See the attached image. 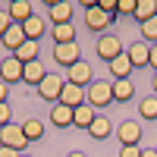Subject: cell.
<instances>
[{
    "label": "cell",
    "mask_w": 157,
    "mask_h": 157,
    "mask_svg": "<svg viewBox=\"0 0 157 157\" xmlns=\"http://www.w3.org/2000/svg\"><path fill=\"white\" fill-rule=\"evenodd\" d=\"M13 57H16L22 66H25V63H35L38 57H41V41H25V44L16 50V54H13Z\"/></svg>",
    "instance_id": "ffe728a7"
},
{
    "label": "cell",
    "mask_w": 157,
    "mask_h": 157,
    "mask_svg": "<svg viewBox=\"0 0 157 157\" xmlns=\"http://www.w3.org/2000/svg\"><path fill=\"white\" fill-rule=\"evenodd\" d=\"M44 75H47V69H44V63H41V60L25 63V66H22V82H29V85H35V88L44 82Z\"/></svg>",
    "instance_id": "2e32d148"
},
{
    "label": "cell",
    "mask_w": 157,
    "mask_h": 157,
    "mask_svg": "<svg viewBox=\"0 0 157 157\" xmlns=\"http://www.w3.org/2000/svg\"><path fill=\"white\" fill-rule=\"evenodd\" d=\"M94 116H98V110L88 107V104H82V107H75V113H72V126H78V129H91Z\"/></svg>",
    "instance_id": "603a6c76"
},
{
    "label": "cell",
    "mask_w": 157,
    "mask_h": 157,
    "mask_svg": "<svg viewBox=\"0 0 157 157\" xmlns=\"http://www.w3.org/2000/svg\"><path fill=\"white\" fill-rule=\"evenodd\" d=\"M151 85H154V94H157V72H154V78H151Z\"/></svg>",
    "instance_id": "74e56055"
},
{
    "label": "cell",
    "mask_w": 157,
    "mask_h": 157,
    "mask_svg": "<svg viewBox=\"0 0 157 157\" xmlns=\"http://www.w3.org/2000/svg\"><path fill=\"white\" fill-rule=\"evenodd\" d=\"M94 50H98V57L101 60H116L120 54H126V44H123V38H116V35H101L98 38V44H94Z\"/></svg>",
    "instance_id": "3957f363"
},
{
    "label": "cell",
    "mask_w": 157,
    "mask_h": 157,
    "mask_svg": "<svg viewBox=\"0 0 157 157\" xmlns=\"http://www.w3.org/2000/svg\"><path fill=\"white\" fill-rule=\"evenodd\" d=\"M141 157H157V151L151 148V151H141Z\"/></svg>",
    "instance_id": "d590c367"
},
{
    "label": "cell",
    "mask_w": 157,
    "mask_h": 157,
    "mask_svg": "<svg viewBox=\"0 0 157 157\" xmlns=\"http://www.w3.org/2000/svg\"><path fill=\"white\" fill-rule=\"evenodd\" d=\"M141 41L157 44V16H154V19H148V22H141Z\"/></svg>",
    "instance_id": "4316f807"
},
{
    "label": "cell",
    "mask_w": 157,
    "mask_h": 157,
    "mask_svg": "<svg viewBox=\"0 0 157 157\" xmlns=\"http://www.w3.org/2000/svg\"><path fill=\"white\" fill-rule=\"evenodd\" d=\"M75 41V25L66 22V25H54V44H72Z\"/></svg>",
    "instance_id": "d4e9b609"
},
{
    "label": "cell",
    "mask_w": 157,
    "mask_h": 157,
    "mask_svg": "<svg viewBox=\"0 0 157 157\" xmlns=\"http://www.w3.org/2000/svg\"><path fill=\"white\" fill-rule=\"evenodd\" d=\"M154 151H157V148H154Z\"/></svg>",
    "instance_id": "f35d334b"
},
{
    "label": "cell",
    "mask_w": 157,
    "mask_h": 157,
    "mask_svg": "<svg viewBox=\"0 0 157 157\" xmlns=\"http://www.w3.org/2000/svg\"><path fill=\"white\" fill-rule=\"evenodd\" d=\"M6 13H10V19L16 22V25H22L25 19H32V16H35V10H32L29 0H13V3L6 6Z\"/></svg>",
    "instance_id": "e0dca14e"
},
{
    "label": "cell",
    "mask_w": 157,
    "mask_h": 157,
    "mask_svg": "<svg viewBox=\"0 0 157 157\" xmlns=\"http://www.w3.org/2000/svg\"><path fill=\"white\" fill-rule=\"evenodd\" d=\"M22 135L29 141H41L44 138V120H38V116H29V120H22Z\"/></svg>",
    "instance_id": "d6986e66"
},
{
    "label": "cell",
    "mask_w": 157,
    "mask_h": 157,
    "mask_svg": "<svg viewBox=\"0 0 157 157\" xmlns=\"http://www.w3.org/2000/svg\"><path fill=\"white\" fill-rule=\"evenodd\" d=\"M47 16L54 25H66L72 22V3L69 0H60V3H47Z\"/></svg>",
    "instance_id": "7c38bea8"
},
{
    "label": "cell",
    "mask_w": 157,
    "mask_h": 157,
    "mask_svg": "<svg viewBox=\"0 0 157 157\" xmlns=\"http://www.w3.org/2000/svg\"><path fill=\"white\" fill-rule=\"evenodd\" d=\"M85 104H88V107H94V110L110 107V104H113V88H110V82H91V85L85 88Z\"/></svg>",
    "instance_id": "6da1fadb"
},
{
    "label": "cell",
    "mask_w": 157,
    "mask_h": 157,
    "mask_svg": "<svg viewBox=\"0 0 157 157\" xmlns=\"http://www.w3.org/2000/svg\"><path fill=\"white\" fill-rule=\"evenodd\" d=\"M107 66L113 72V82H116V78H129V75H132V60H129V54H120L116 60H110Z\"/></svg>",
    "instance_id": "44dd1931"
},
{
    "label": "cell",
    "mask_w": 157,
    "mask_h": 157,
    "mask_svg": "<svg viewBox=\"0 0 157 157\" xmlns=\"http://www.w3.org/2000/svg\"><path fill=\"white\" fill-rule=\"evenodd\" d=\"M0 78H3L6 85H16V82H22V63L16 60V57H6V60H0Z\"/></svg>",
    "instance_id": "30bf717a"
},
{
    "label": "cell",
    "mask_w": 157,
    "mask_h": 157,
    "mask_svg": "<svg viewBox=\"0 0 157 157\" xmlns=\"http://www.w3.org/2000/svg\"><path fill=\"white\" fill-rule=\"evenodd\" d=\"M0 145H3V148H16V151H22L25 145H29V138L22 135V126L10 123V126L0 129Z\"/></svg>",
    "instance_id": "8992f818"
},
{
    "label": "cell",
    "mask_w": 157,
    "mask_h": 157,
    "mask_svg": "<svg viewBox=\"0 0 157 157\" xmlns=\"http://www.w3.org/2000/svg\"><path fill=\"white\" fill-rule=\"evenodd\" d=\"M120 157H141V148L138 145H123L120 148Z\"/></svg>",
    "instance_id": "1f68e13d"
},
{
    "label": "cell",
    "mask_w": 157,
    "mask_h": 157,
    "mask_svg": "<svg viewBox=\"0 0 157 157\" xmlns=\"http://www.w3.org/2000/svg\"><path fill=\"white\" fill-rule=\"evenodd\" d=\"M110 88H113V101H120V104L132 101V94H135V85L129 78H116V82H110Z\"/></svg>",
    "instance_id": "7402d4cb"
},
{
    "label": "cell",
    "mask_w": 157,
    "mask_h": 157,
    "mask_svg": "<svg viewBox=\"0 0 157 157\" xmlns=\"http://www.w3.org/2000/svg\"><path fill=\"white\" fill-rule=\"evenodd\" d=\"M6 94H10V85L0 78V104H6Z\"/></svg>",
    "instance_id": "836d02e7"
},
{
    "label": "cell",
    "mask_w": 157,
    "mask_h": 157,
    "mask_svg": "<svg viewBox=\"0 0 157 157\" xmlns=\"http://www.w3.org/2000/svg\"><path fill=\"white\" fill-rule=\"evenodd\" d=\"M138 113H141V120L154 123V120H157V94H151V98L141 101V104H138Z\"/></svg>",
    "instance_id": "484cf974"
},
{
    "label": "cell",
    "mask_w": 157,
    "mask_h": 157,
    "mask_svg": "<svg viewBox=\"0 0 157 157\" xmlns=\"http://www.w3.org/2000/svg\"><path fill=\"white\" fill-rule=\"evenodd\" d=\"M22 32H25V38H29V41H38V38H44V32H47V19L35 13L32 19L22 22Z\"/></svg>",
    "instance_id": "5bb4252c"
},
{
    "label": "cell",
    "mask_w": 157,
    "mask_h": 157,
    "mask_svg": "<svg viewBox=\"0 0 157 157\" xmlns=\"http://www.w3.org/2000/svg\"><path fill=\"white\" fill-rule=\"evenodd\" d=\"M82 19H85V29H88V32H94V35H107V29L116 22V19H113V16H107L101 6L85 10V13H82Z\"/></svg>",
    "instance_id": "7a4b0ae2"
},
{
    "label": "cell",
    "mask_w": 157,
    "mask_h": 157,
    "mask_svg": "<svg viewBox=\"0 0 157 157\" xmlns=\"http://www.w3.org/2000/svg\"><path fill=\"white\" fill-rule=\"evenodd\" d=\"M25 41H29V38H25L22 25H16V22H13V25H10V32H6L3 38H0V44H3L6 50H13V54H16V50H19V47H22Z\"/></svg>",
    "instance_id": "9a60e30c"
},
{
    "label": "cell",
    "mask_w": 157,
    "mask_h": 157,
    "mask_svg": "<svg viewBox=\"0 0 157 157\" xmlns=\"http://www.w3.org/2000/svg\"><path fill=\"white\" fill-rule=\"evenodd\" d=\"M116 138H120L123 145H138L141 141V123L138 120H123L116 126Z\"/></svg>",
    "instance_id": "9c48e42d"
},
{
    "label": "cell",
    "mask_w": 157,
    "mask_h": 157,
    "mask_svg": "<svg viewBox=\"0 0 157 157\" xmlns=\"http://www.w3.org/2000/svg\"><path fill=\"white\" fill-rule=\"evenodd\" d=\"M10 123H13V110H10V101H6V104H0V129L10 126Z\"/></svg>",
    "instance_id": "f546056e"
},
{
    "label": "cell",
    "mask_w": 157,
    "mask_h": 157,
    "mask_svg": "<svg viewBox=\"0 0 157 157\" xmlns=\"http://www.w3.org/2000/svg\"><path fill=\"white\" fill-rule=\"evenodd\" d=\"M82 60V50H78V41L72 44H54V63H60V66H75V63Z\"/></svg>",
    "instance_id": "5b68a950"
},
{
    "label": "cell",
    "mask_w": 157,
    "mask_h": 157,
    "mask_svg": "<svg viewBox=\"0 0 157 157\" xmlns=\"http://www.w3.org/2000/svg\"><path fill=\"white\" fill-rule=\"evenodd\" d=\"M148 66H154V72H157V44H151V60H148Z\"/></svg>",
    "instance_id": "e575fe53"
},
{
    "label": "cell",
    "mask_w": 157,
    "mask_h": 157,
    "mask_svg": "<svg viewBox=\"0 0 157 157\" xmlns=\"http://www.w3.org/2000/svg\"><path fill=\"white\" fill-rule=\"evenodd\" d=\"M0 157H22V151H16V148H3V145H0Z\"/></svg>",
    "instance_id": "d6a6232c"
},
{
    "label": "cell",
    "mask_w": 157,
    "mask_h": 157,
    "mask_svg": "<svg viewBox=\"0 0 157 157\" xmlns=\"http://www.w3.org/2000/svg\"><path fill=\"white\" fill-rule=\"evenodd\" d=\"M126 54H129V60H132V69H141V66H148V60H151V44L148 41H132L126 47Z\"/></svg>",
    "instance_id": "52a82bcc"
},
{
    "label": "cell",
    "mask_w": 157,
    "mask_h": 157,
    "mask_svg": "<svg viewBox=\"0 0 157 157\" xmlns=\"http://www.w3.org/2000/svg\"><path fill=\"white\" fill-rule=\"evenodd\" d=\"M98 6L107 13V16H113V19H120V13H116V0H98Z\"/></svg>",
    "instance_id": "f1b7e54d"
},
{
    "label": "cell",
    "mask_w": 157,
    "mask_h": 157,
    "mask_svg": "<svg viewBox=\"0 0 157 157\" xmlns=\"http://www.w3.org/2000/svg\"><path fill=\"white\" fill-rule=\"evenodd\" d=\"M66 82H72V85H78V88H88L91 82H94V72H91V63L78 60L75 66H69V75H66Z\"/></svg>",
    "instance_id": "ba28073f"
},
{
    "label": "cell",
    "mask_w": 157,
    "mask_h": 157,
    "mask_svg": "<svg viewBox=\"0 0 157 157\" xmlns=\"http://www.w3.org/2000/svg\"><path fill=\"white\" fill-rule=\"evenodd\" d=\"M10 25H13V19H10V13H6V10H0V38H3V35L10 32Z\"/></svg>",
    "instance_id": "4dcf8cb0"
},
{
    "label": "cell",
    "mask_w": 157,
    "mask_h": 157,
    "mask_svg": "<svg viewBox=\"0 0 157 157\" xmlns=\"http://www.w3.org/2000/svg\"><path fill=\"white\" fill-rule=\"evenodd\" d=\"M135 6H138V0H116V13L120 16H135Z\"/></svg>",
    "instance_id": "83f0119b"
},
{
    "label": "cell",
    "mask_w": 157,
    "mask_h": 157,
    "mask_svg": "<svg viewBox=\"0 0 157 157\" xmlns=\"http://www.w3.org/2000/svg\"><path fill=\"white\" fill-rule=\"evenodd\" d=\"M113 132H116V126L110 123V116H107V113H98V116H94V123H91V129H88V135L94 138V141L110 138Z\"/></svg>",
    "instance_id": "8fae6325"
},
{
    "label": "cell",
    "mask_w": 157,
    "mask_h": 157,
    "mask_svg": "<svg viewBox=\"0 0 157 157\" xmlns=\"http://www.w3.org/2000/svg\"><path fill=\"white\" fill-rule=\"evenodd\" d=\"M69 157H88V154H85V151H72Z\"/></svg>",
    "instance_id": "8d00e7d4"
},
{
    "label": "cell",
    "mask_w": 157,
    "mask_h": 157,
    "mask_svg": "<svg viewBox=\"0 0 157 157\" xmlns=\"http://www.w3.org/2000/svg\"><path fill=\"white\" fill-rule=\"evenodd\" d=\"M63 85H66V78H63V75L47 72V75H44V82L38 85V94H41L44 101H50V104H57L60 94H63Z\"/></svg>",
    "instance_id": "277c9868"
},
{
    "label": "cell",
    "mask_w": 157,
    "mask_h": 157,
    "mask_svg": "<svg viewBox=\"0 0 157 157\" xmlns=\"http://www.w3.org/2000/svg\"><path fill=\"white\" fill-rule=\"evenodd\" d=\"M72 113L75 110H69L66 104H54V107H50V123L57 129H69L72 126Z\"/></svg>",
    "instance_id": "ac0fdd59"
},
{
    "label": "cell",
    "mask_w": 157,
    "mask_h": 157,
    "mask_svg": "<svg viewBox=\"0 0 157 157\" xmlns=\"http://www.w3.org/2000/svg\"><path fill=\"white\" fill-rule=\"evenodd\" d=\"M57 104H66L69 110L82 107V104H85V88H78V85L66 82V85H63V94H60V101H57Z\"/></svg>",
    "instance_id": "4fadbf2b"
},
{
    "label": "cell",
    "mask_w": 157,
    "mask_h": 157,
    "mask_svg": "<svg viewBox=\"0 0 157 157\" xmlns=\"http://www.w3.org/2000/svg\"><path fill=\"white\" fill-rule=\"evenodd\" d=\"M154 16H157V0H138L135 16H132V19H138V22H148V19H154Z\"/></svg>",
    "instance_id": "cb8c5ba5"
}]
</instances>
